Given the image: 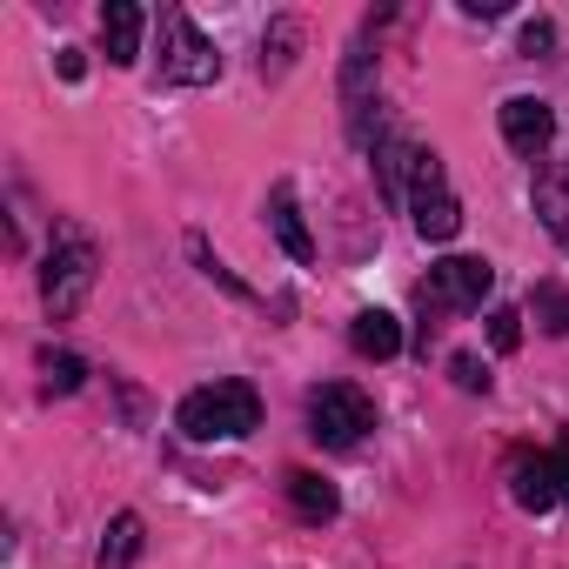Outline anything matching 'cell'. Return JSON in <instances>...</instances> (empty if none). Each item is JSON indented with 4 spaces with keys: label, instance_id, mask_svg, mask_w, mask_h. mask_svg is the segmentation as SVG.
I'll return each mask as SVG.
<instances>
[{
    "label": "cell",
    "instance_id": "1",
    "mask_svg": "<svg viewBox=\"0 0 569 569\" xmlns=\"http://www.w3.org/2000/svg\"><path fill=\"white\" fill-rule=\"evenodd\" d=\"M174 422H181V436L188 442H234V436H248V429H261V396L248 389V382H208V389H194L181 409H174Z\"/></svg>",
    "mask_w": 569,
    "mask_h": 569
},
{
    "label": "cell",
    "instance_id": "2",
    "mask_svg": "<svg viewBox=\"0 0 569 569\" xmlns=\"http://www.w3.org/2000/svg\"><path fill=\"white\" fill-rule=\"evenodd\" d=\"M94 241L74 228V221H61L54 228V248H48V268H41V302H48V316L54 322H68L81 302H88V289H94Z\"/></svg>",
    "mask_w": 569,
    "mask_h": 569
},
{
    "label": "cell",
    "instance_id": "3",
    "mask_svg": "<svg viewBox=\"0 0 569 569\" xmlns=\"http://www.w3.org/2000/svg\"><path fill=\"white\" fill-rule=\"evenodd\" d=\"M409 214H416V234H422V241H456V228H462V201L449 194V174H442V154H436V148H416V168H409Z\"/></svg>",
    "mask_w": 569,
    "mask_h": 569
},
{
    "label": "cell",
    "instance_id": "4",
    "mask_svg": "<svg viewBox=\"0 0 569 569\" xmlns=\"http://www.w3.org/2000/svg\"><path fill=\"white\" fill-rule=\"evenodd\" d=\"M369 429H376V402H369L356 382H322V389H309V436H316V442L356 449Z\"/></svg>",
    "mask_w": 569,
    "mask_h": 569
},
{
    "label": "cell",
    "instance_id": "5",
    "mask_svg": "<svg viewBox=\"0 0 569 569\" xmlns=\"http://www.w3.org/2000/svg\"><path fill=\"white\" fill-rule=\"evenodd\" d=\"M214 74H221L214 41H208L181 8H168V14H161V81H168V88H201V81H214Z\"/></svg>",
    "mask_w": 569,
    "mask_h": 569
},
{
    "label": "cell",
    "instance_id": "6",
    "mask_svg": "<svg viewBox=\"0 0 569 569\" xmlns=\"http://www.w3.org/2000/svg\"><path fill=\"white\" fill-rule=\"evenodd\" d=\"M496 289V268L482 254H449L429 268L422 281V309L429 316H462V309H482V296Z\"/></svg>",
    "mask_w": 569,
    "mask_h": 569
},
{
    "label": "cell",
    "instance_id": "7",
    "mask_svg": "<svg viewBox=\"0 0 569 569\" xmlns=\"http://www.w3.org/2000/svg\"><path fill=\"white\" fill-rule=\"evenodd\" d=\"M549 134H556V114H549V101H536V94H516V101H502V141H509L516 154H542V148H549Z\"/></svg>",
    "mask_w": 569,
    "mask_h": 569
},
{
    "label": "cell",
    "instance_id": "8",
    "mask_svg": "<svg viewBox=\"0 0 569 569\" xmlns=\"http://www.w3.org/2000/svg\"><path fill=\"white\" fill-rule=\"evenodd\" d=\"M509 496L529 509V516H542V509H556L562 502V489H556V456H516L509 462Z\"/></svg>",
    "mask_w": 569,
    "mask_h": 569
},
{
    "label": "cell",
    "instance_id": "9",
    "mask_svg": "<svg viewBox=\"0 0 569 569\" xmlns=\"http://www.w3.org/2000/svg\"><path fill=\"white\" fill-rule=\"evenodd\" d=\"M141 28H148V14L134 8V0H108V8H101V41H108V61L114 68H134L141 61Z\"/></svg>",
    "mask_w": 569,
    "mask_h": 569
},
{
    "label": "cell",
    "instance_id": "10",
    "mask_svg": "<svg viewBox=\"0 0 569 569\" xmlns=\"http://www.w3.org/2000/svg\"><path fill=\"white\" fill-rule=\"evenodd\" d=\"M268 228H274V241L289 248L296 261H316V234L302 228V208H296V188H289V181L268 188Z\"/></svg>",
    "mask_w": 569,
    "mask_h": 569
},
{
    "label": "cell",
    "instance_id": "11",
    "mask_svg": "<svg viewBox=\"0 0 569 569\" xmlns=\"http://www.w3.org/2000/svg\"><path fill=\"white\" fill-rule=\"evenodd\" d=\"M349 342H356V356L389 362V356H402V322H396L389 309H362V316L349 322Z\"/></svg>",
    "mask_w": 569,
    "mask_h": 569
},
{
    "label": "cell",
    "instance_id": "12",
    "mask_svg": "<svg viewBox=\"0 0 569 569\" xmlns=\"http://www.w3.org/2000/svg\"><path fill=\"white\" fill-rule=\"evenodd\" d=\"M289 502H296L302 522H336V509H342L336 482H322L316 469H289Z\"/></svg>",
    "mask_w": 569,
    "mask_h": 569
},
{
    "label": "cell",
    "instance_id": "13",
    "mask_svg": "<svg viewBox=\"0 0 569 569\" xmlns=\"http://www.w3.org/2000/svg\"><path fill=\"white\" fill-rule=\"evenodd\" d=\"M536 214H542V228L569 248V174H562V168H542V174H536Z\"/></svg>",
    "mask_w": 569,
    "mask_h": 569
},
{
    "label": "cell",
    "instance_id": "14",
    "mask_svg": "<svg viewBox=\"0 0 569 569\" xmlns=\"http://www.w3.org/2000/svg\"><path fill=\"white\" fill-rule=\"evenodd\" d=\"M302 21L296 14H281V21H268V34H261V74L274 81V74H289V61H296V48H302Z\"/></svg>",
    "mask_w": 569,
    "mask_h": 569
},
{
    "label": "cell",
    "instance_id": "15",
    "mask_svg": "<svg viewBox=\"0 0 569 569\" xmlns=\"http://www.w3.org/2000/svg\"><path fill=\"white\" fill-rule=\"evenodd\" d=\"M134 556H141V516L121 509L101 536V569H134Z\"/></svg>",
    "mask_w": 569,
    "mask_h": 569
},
{
    "label": "cell",
    "instance_id": "16",
    "mask_svg": "<svg viewBox=\"0 0 569 569\" xmlns=\"http://www.w3.org/2000/svg\"><path fill=\"white\" fill-rule=\"evenodd\" d=\"M41 382H48V396H74V389L88 382V362L68 356V349H48V356H41Z\"/></svg>",
    "mask_w": 569,
    "mask_h": 569
},
{
    "label": "cell",
    "instance_id": "17",
    "mask_svg": "<svg viewBox=\"0 0 569 569\" xmlns=\"http://www.w3.org/2000/svg\"><path fill=\"white\" fill-rule=\"evenodd\" d=\"M529 309H536V322H542L549 336H569V289H562V281H536Z\"/></svg>",
    "mask_w": 569,
    "mask_h": 569
},
{
    "label": "cell",
    "instance_id": "18",
    "mask_svg": "<svg viewBox=\"0 0 569 569\" xmlns=\"http://www.w3.org/2000/svg\"><path fill=\"white\" fill-rule=\"evenodd\" d=\"M489 349L516 356L522 349V309H489Z\"/></svg>",
    "mask_w": 569,
    "mask_h": 569
},
{
    "label": "cell",
    "instance_id": "19",
    "mask_svg": "<svg viewBox=\"0 0 569 569\" xmlns=\"http://www.w3.org/2000/svg\"><path fill=\"white\" fill-rule=\"evenodd\" d=\"M449 376H456V389H469V396H489V362L482 356H449Z\"/></svg>",
    "mask_w": 569,
    "mask_h": 569
},
{
    "label": "cell",
    "instance_id": "20",
    "mask_svg": "<svg viewBox=\"0 0 569 569\" xmlns=\"http://www.w3.org/2000/svg\"><path fill=\"white\" fill-rule=\"evenodd\" d=\"M188 248H194V261H201V274H208V281H221V289H228V296H248V289H241V281H234V274H228V268H221V261L208 254V241H201V234H194Z\"/></svg>",
    "mask_w": 569,
    "mask_h": 569
},
{
    "label": "cell",
    "instance_id": "21",
    "mask_svg": "<svg viewBox=\"0 0 569 569\" xmlns=\"http://www.w3.org/2000/svg\"><path fill=\"white\" fill-rule=\"evenodd\" d=\"M549 41H556V28H549V21H529V28H522V54H542Z\"/></svg>",
    "mask_w": 569,
    "mask_h": 569
},
{
    "label": "cell",
    "instance_id": "22",
    "mask_svg": "<svg viewBox=\"0 0 569 569\" xmlns=\"http://www.w3.org/2000/svg\"><path fill=\"white\" fill-rule=\"evenodd\" d=\"M54 68H61V74H68V81H81V68H88V61H81V54H74V48H61V54H54Z\"/></svg>",
    "mask_w": 569,
    "mask_h": 569
},
{
    "label": "cell",
    "instance_id": "23",
    "mask_svg": "<svg viewBox=\"0 0 569 569\" xmlns=\"http://www.w3.org/2000/svg\"><path fill=\"white\" fill-rule=\"evenodd\" d=\"M556 489H562V502H569V442L556 449Z\"/></svg>",
    "mask_w": 569,
    "mask_h": 569
}]
</instances>
